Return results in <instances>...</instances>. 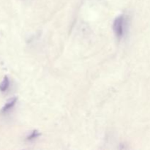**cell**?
<instances>
[{
    "label": "cell",
    "instance_id": "1",
    "mask_svg": "<svg viewBox=\"0 0 150 150\" xmlns=\"http://www.w3.org/2000/svg\"><path fill=\"white\" fill-rule=\"evenodd\" d=\"M127 18H126L125 15H121L118 16L117 18L114 20L113 23V29L115 33L116 36L120 39L123 38L125 35L126 31H127Z\"/></svg>",
    "mask_w": 150,
    "mask_h": 150
},
{
    "label": "cell",
    "instance_id": "2",
    "mask_svg": "<svg viewBox=\"0 0 150 150\" xmlns=\"http://www.w3.org/2000/svg\"><path fill=\"white\" fill-rule=\"evenodd\" d=\"M16 102H17V98H13L9 100L7 103H5V105L1 108L0 113L2 114H5L7 113H8L10 110H12V108L15 106Z\"/></svg>",
    "mask_w": 150,
    "mask_h": 150
},
{
    "label": "cell",
    "instance_id": "3",
    "mask_svg": "<svg viewBox=\"0 0 150 150\" xmlns=\"http://www.w3.org/2000/svg\"><path fill=\"white\" fill-rule=\"evenodd\" d=\"M10 87V79L7 76H4L3 80L0 83V91L1 92H5Z\"/></svg>",
    "mask_w": 150,
    "mask_h": 150
},
{
    "label": "cell",
    "instance_id": "4",
    "mask_svg": "<svg viewBox=\"0 0 150 150\" xmlns=\"http://www.w3.org/2000/svg\"><path fill=\"white\" fill-rule=\"evenodd\" d=\"M40 136V133L38 131V130H33L29 136L26 137V140L29 141V142H32L34 141L35 139H36L37 138H38Z\"/></svg>",
    "mask_w": 150,
    "mask_h": 150
}]
</instances>
